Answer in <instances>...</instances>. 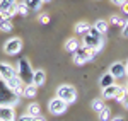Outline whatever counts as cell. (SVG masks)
Returning <instances> with one entry per match:
<instances>
[{
	"instance_id": "30",
	"label": "cell",
	"mask_w": 128,
	"mask_h": 121,
	"mask_svg": "<svg viewBox=\"0 0 128 121\" xmlns=\"http://www.w3.org/2000/svg\"><path fill=\"white\" fill-rule=\"evenodd\" d=\"M109 2H111L113 5H116V7H121V5H123L126 0H109Z\"/></svg>"
},
{
	"instance_id": "15",
	"label": "cell",
	"mask_w": 128,
	"mask_h": 121,
	"mask_svg": "<svg viewBox=\"0 0 128 121\" xmlns=\"http://www.w3.org/2000/svg\"><path fill=\"white\" fill-rule=\"evenodd\" d=\"M92 27H96V29L104 36V34L108 32V29H109V22L106 19H98L96 22H94V26H92Z\"/></svg>"
},
{
	"instance_id": "22",
	"label": "cell",
	"mask_w": 128,
	"mask_h": 121,
	"mask_svg": "<svg viewBox=\"0 0 128 121\" xmlns=\"http://www.w3.org/2000/svg\"><path fill=\"white\" fill-rule=\"evenodd\" d=\"M17 5V0H0V12L10 10Z\"/></svg>"
},
{
	"instance_id": "20",
	"label": "cell",
	"mask_w": 128,
	"mask_h": 121,
	"mask_svg": "<svg viewBox=\"0 0 128 121\" xmlns=\"http://www.w3.org/2000/svg\"><path fill=\"white\" fill-rule=\"evenodd\" d=\"M26 2V5L29 7V10H32V12H40L41 7H43V0H24Z\"/></svg>"
},
{
	"instance_id": "29",
	"label": "cell",
	"mask_w": 128,
	"mask_h": 121,
	"mask_svg": "<svg viewBox=\"0 0 128 121\" xmlns=\"http://www.w3.org/2000/svg\"><path fill=\"white\" fill-rule=\"evenodd\" d=\"M19 121H34V116H29V114H22V116H19Z\"/></svg>"
},
{
	"instance_id": "6",
	"label": "cell",
	"mask_w": 128,
	"mask_h": 121,
	"mask_svg": "<svg viewBox=\"0 0 128 121\" xmlns=\"http://www.w3.org/2000/svg\"><path fill=\"white\" fill-rule=\"evenodd\" d=\"M20 50H22V39H20V38H10V39H7L5 44H4V53H5V55H10V56L19 55Z\"/></svg>"
},
{
	"instance_id": "37",
	"label": "cell",
	"mask_w": 128,
	"mask_h": 121,
	"mask_svg": "<svg viewBox=\"0 0 128 121\" xmlns=\"http://www.w3.org/2000/svg\"><path fill=\"white\" fill-rule=\"evenodd\" d=\"M125 87H126V89H128V82H126V85H125Z\"/></svg>"
},
{
	"instance_id": "27",
	"label": "cell",
	"mask_w": 128,
	"mask_h": 121,
	"mask_svg": "<svg viewBox=\"0 0 128 121\" xmlns=\"http://www.w3.org/2000/svg\"><path fill=\"white\" fill-rule=\"evenodd\" d=\"M121 36H123V38H128V19L125 20V24H123V27H121Z\"/></svg>"
},
{
	"instance_id": "24",
	"label": "cell",
	"mask_w": 128,
	"mask_h": 121,
	"mask_svg": "<svg viewBox=\"0 0 128 121\" xmlns=\"http://www.w3.org/2000/svg\"><path fill=\"white\" fill-rule=\"evenodd\" d=\"M98 116H99V121H109L113 118V116H111V108H109V106H104Z\"/></svg>"
},
{
	"instance_id": "33",
	"label": "cell",
	"mask_w": 128,
	"mask_h": 121,
	"mask_svg": "<svg viewBox=\"0 0 128 121\" xmlns=\"http://www.w3.org/2000/svg\"><path fill=\"white\" fill-rule=\"evenodd\" d=\"M109 121H125V118H123V116H113Z\"/></svg>"
},
{
	"instance_id": "16",
	"label": "cell",
	"mask_w": 128,
	"mask_h": 121,
	"mask_svg": "<svg viewBox=\"0 0 128 121\" xmlns=\"http://www.w3.org/2000/svg\"><path fill=\"white\" fill-rule=\"evenodd\" d=\"M26 114H29V116H34V118H38L41 116V108L38 102H31L29 106L26 108Z\"/></svg>"
},
{
	"instance_id": "34",
	"label": "cell",
	"mask_w": 128,
	"mask_h": 121,
	"mask_svg": "<svg viewBox=\"0 0 128 121\" xmlns=\"http://www.w3.org/2000/svg\"><path fill=\"white\" fill-rule=\"evenodd\" d=\"M34 121H46V120H44L43 116H38V118H34Z\"/></svg>"
},
{
	"instance_id": "35",
	"label": "cell",
	"mask_w": 128,
	"mask_h": 121,
	"mask_svg": "<svg viewBox=\"0 0 128 121\" xmlns=\"http://www.w3.org/2000/svg\"><path fill=\"white\" fill-rule=\"evenodd\" d=\"M125 68H126V75H128V60H126V63H125Z\"/></svg>"
},
{
	"instance_id": "36",
	"label": "cell",
	"mask_w": 128,
	"mask_h": 121,
	"mask_svg": "<svg viewBox=\"0 0 128 121\" xmlns=\"http://www.w3.org/2000/svg\"><path fill=\"white\" fill-rule=\"evenodd\" d=\"M43 2H44V3H50V2H51V0H43Z\"/></svg>"
},
{
	"instance_id": "1",
	"label": "cell",
	"mask_w": 128,
	"mask_h": 121,
	"mask_svg": "<svg viewBox=\"0 0 128 121\" xmlns=\"http://www.w3.org/2000/svg\"><path fill=\"white\" fill-rule=\"evenodd\" d=\"M82 46L84 48H89V50H96L99 51L104 48V36L99 32L96 27H92L90 26V29L84 34V38H82Z\"/></svg>"
},
{
	"instance_id": "32",
	"label": "cell",
	"mask_w": 128,
	"mask_h": 121,
	"mask_svg": "<svg viewBox=\"0 0 128 121\" xmlns=\"http://www.w3.org/2000/svg\"><path fill=\"white\" fill-rule=\"evenodd\" d=\"M123 106H125V109H128V89H126V96H125V99H123V102H121Z\"/></svg>"
},
{
	"instance_id": "8",
	"label": "cell",
	"mask_w": 128,
	"mask_h": 121,
	"mask_svg": "<svg viewBox=\"0 0 128 121\" xmlns=\"http://www.w3.org/2000/svg\"><path fill=\"white\" fill-rule=\"evenodd\" d=\"M109 73L114 77V80L125 79V77H126V68H125V63H121V61H114V63L109 67Z\"/></svg>"
},
{
	"instance_id": "25",
	"label": "cell",
	"mask_w": 128,
	"mask_h": 121,
	"mask_svg": "<svg viewBox=\"0 0 128 121\" xmlns=\"http://www.w3.org/2000/svg\"><path fill=\"white\" fill-rule=\"evenodd\" d=\"M125 96H126V87L120 85L118 92H116V96H114V101H116V102H123V99H125Z\"/></svg>"
},
{
	"instance_id": "7",
	"label": "cell",
	"mask_w": 128,
	"mask_h": 121,
	"mask_svg": "<svg viewBox=\"0 0 128 121\" xmlns=\"http://www.w3.org/2000/svg\"><path fill=\"white\" fill-rule=\"evenodd\" d=\"M7 82V85H9V89L16 96H22V92H24V87H26V84L20 80V77L19 75H16V77H12V79H9V80H5Z\"/></svg>"
},
{
	"instance_id": "13",
	"label": "cell",
	"mask_w": 128,
	"mask_h": 121,
	"mask_svg": "<svg viewBox=\"0 0 128 121\" xmlns=\"http://www.w3.org/2000/svg\"><path fill=\"white\" fill-rule=\"evenodd\" d=\"M38 96V87L34 84H26L24 92H22V97H28V99H34Z\"/></svg>"
},
{
	"instance_id": "9",
	"label": "cell",
	"mask_w": 128,
	"mask_h": 121,
	"mask_svg": "<svg viewBox=\"0 0 128 121\" xmlns=\"http://www.w3.org/2000/svg\"><path fill=\"white\" fill-rule=\"evenodd\" d=\"M16 75H17V70H16L10 63H5V61L0 63V79L9 80V79H12V77H16Z\"/></svg>"
},
{
	"instance_id": "11",
	"label": "cell",
	"mask_w": 128,
	"mask_h": 121,
	"mask_svg": "<svg viewBox=\"0 0 128 121\" xmlns=\"http://www.w3.org/2000/svg\"><path fill=\"white\" fill-rule=\"evenodd\" d=\"M44 82H46V72L41 68H36L32 73V84L36 87H41V85H44Z\"/></svg>"
},
{
	"instance_id": "17",
	"label": "cell",
	"mask_w": 128,
	"mask_h": 121,
	"mask_svg": "<svg viewBox=\"0 0 128 121\" xmlns=\"http://www.w3.org/2000/svg\"><path fill=\"white\" fill-rule=\"evenodd\" d=\"M113 84H116L114 82V77L111 75V73H104L101 79H99V85H101V89H104V87H108V85H113Z\"/></svg>"
},
{
	"instance_id": "26",
	"label": "cell",
	"mask_w": 128,
	"mask_h": 121,
	"mask_svg": "<svg viewBox=\"0 0 128 121\" xmlns=\"http://www.w3.org/2000/svg\"><path fill=\"white\" fill-rule=\"evenodd\" d=\"M108 22H111V24H114V26H120V27H123V24H125V20L121 19L120 15H114V14H113V15L109 17V20H108Z\"/></svg>"
},
{
	"instance_id": "10",
	"label": "cell",
	"mask_w": 128,
	"mask_h": 121,
	"mask_svg": "<svg viewBox=\"0 0 128 121\" xmlns=\"http://www.w3.org/2000/svg\"><path fill=\"white\" fill-rule=\"evenodd\" d=\"M0 120L2 121H16V111L12 106H0Z\"/></svg>"
},
{
	"instance_id": "4",
	"label": "cell",
	"mask_w": 128,
	"mask_h": 121,
	"mask_svg": "<svg viewBox=\"0 0 128 121\" xmlns=\"http://www.w3.org/2000/svg\"><path fill=\"white\" fill-rule=\"evenodd\" d=\"M98 56V51L96 50H89V48H79V50L74 53V63L75 65H84V63H87V61L94 60Z\"/></svg>"
},
{
	"instance_id": "14",
	"label": "cell",
	"mask_w": 128,
	"mask_h": 121,
	"mask_svg": "<svg viewBox=\"0 0 128 121\" xmlns=\"http://www.w3.org/2000/svg\"><path fill=\"white\" fill-rule=\"evenodd\" d=\"M63 48H65V51H68V53H72V55H74V53L80 48L79 39H75V38H68V39L65 41V46H63Z\"/></svg>"
},
{
	"instance_id": "21",
	"label": "cell",
	"mask_w": 128,
	"mask_h": 121,
	"mask_svg": "<svg viewBox=\"0 0 128 121\" xmlns=\"http://www.w3.org/2000/svg\"><path fill=\"white\" fill-rule=\"evenodd\" d=\"M16 12L22 15V17H26V15H29V7L26 5V2H17V5H16Z\"/></svg>"
},
{
	"instance_id": "3",
	"label": "cell",
	"mask_w": 128,
	"mask_h": 121,
	"mask_svg": "<svg viewBox=\"0 0 128 121\" xmlns=\"http://www.w3.org/2000/svg\"><path fill=\"white\" fill-rule=\"evenodd\" d=\"M56 97H60L67 104H74L77 101V89L74 85H70V84H62L56 89Z\"/></svg>"
},
{
	"instance_id": "18",
	"label": "cell",
	"mask_w": 128,
	"mask_h": 121,
	"mask_svg": "<svg viewBox=\"0 0 128 121\" xmlns=\"http://www.w3.org/2000/svg\"><path fill=\"white\" fill-rule=\"evenodd\" d=\"M89 29H90V24L86 22V20H80V22H77V24L74 26V31H75L77 34H82V36H84Z\"/></svg>"
},
{
	"instance_id": "28",
	"label": "cell",
	"mask_w": 128,
	"mask_h": 121,
	"mask_svg": "<svg viewBox=\"0 0 128 121\" xmlns=\"http://www.w3.org/2000/svg\"><path fill=\"white\" fill-rule=\"evenodd\" d=\"M40 22H41V24H48V22H50V15H48V14H41V15H40Z\"/></svg>"
},
{
	"instance_id": "2",
	"label": "cell",
	"mask_w": 128,
	"mask_h": 121,
	"mask_svg": "<svg viewBox=\"0 0 128 121\" xmlns=\"http://www.w3.org/2000/svg\"><path fill=\"white\" fill-rule=\"evenodd\" d=\"M16 70H17V75L20 77V80L24 82V84H32V67H31V63L28 58H19L17 61V65H16Z\"/></svg>"
},
{
	"instance_id": "19",
	"label": "cell",
	"mask_w": 128,
	"mask_h": 121,
	"mask_svg": "<svg viewBox=\"0 0 128 121\" xmlns=\"http://www.w3.org/2000/svg\"><path fill=\"white\" fill-rule=\"evenodd\" d=\"M104 106H106V104H104V99H102V97H96V99H92V102H90V109L94 113H98V114L101 113V109H102Z\"/></svg>"
},
{
	"instance_id": "5",
	"label": "cell",
	"mask_w": 128,
	"mask_h": 121,
	"mask_svg": "<svg viewBox=\"0 0 128 121\" xmlns=\"http://www.w3.org/2000/svg\"><path fill=\"white\" fill-rule=\"evenodd\" d=\"M67 108H68V104H67L65 101H62L60 97H53V99H50V102H48V111L51 113L53 116L65 114Z\"/></svg>"
},
{
	"instance_id": "23",
	"label": "cell",
	"mask_w": 128,
	"mask_h": 121,
	"mask_svg": "<svg viewBox=\"0 0 128 121\" xmlns=\"http://www.w3.org/2000/svg\"><path fill=\"white\" fill-rule=\"evenodd\" d=\"M14 29V24L10 19H0V31L2 32H10Z\"/></svg>"
},
{
	"instance_id": "12",
	"label": "cell",
	"mask_w": 128,
	"mask_h": 121,
	"mask_svg": "<svg viewBox=\"0 0 128 121\" xmlns=\"http://www.w3.org/2000/svg\"><path fill=\"white\" fill-rule=\"evenodd\" d=\"M118 89H120L118 84H113V85L104 87V89H102V99H114V96H116Z\"/></svg>"
},
{
	"instance_id": "31",
	"label": "cell",
	"mask_w": 128,
	"mask_h": 121,
	"mask_svg": "<svg viewBox=\"0 0 128 121\" xmlns=\"http://www.w3.org/2000/svg\"><path fill=\"white\" fill-rule=\"evenodd\" d=\"M120 9L123 10V14H128V0L123 3V5H121V7H120Z\"/></svg>"
}]
</instances>
